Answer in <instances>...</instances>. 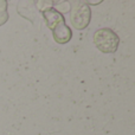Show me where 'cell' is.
<instances>
[{
  "instance_id": "6da1fadb",
  "label": "cell",
  "mask_w": 135,
  "mask_h": 135,
  "mask_svg": "<svg viewBox=\"0 0 135 135\" xmlns=\"http://www.w3.org/2000/svg\"><path fill=\"white\" fill-rule=\"evenodd\" d=\"M43 14H44L49 28H51L54 33L55 40L59 44L69 42L71 38V30L65 25L63 16L55 8H47L46 11L43 12Z\"/></svg>"
},
{
  "instance_id": "7a4b0ae2",
  "label": "cell",
  "mask_w": 135,
  "mask_h": 135,
  "mask_svg": "<svg viewBox=\"0 0 135 135\" xmlns=\"http://www.w3.org/2000/svg\"><path fill=\"white\" fill-rule=\"evenodd\" d=\"M94 42L97 49L104 54L115 52L119 46V37L110 28H101L96 31L94 36Z\"/></svg>"
},
{
  "instance_id": "3957f363",
  "label": "cell",
  "mask_w": 135,
  "mask_h": 135,
  "mask_svg": "<svg viewBox=\"0 0 135 135\" xmlns=\"http://www.w3.org/2000/svg\"><path fill=\"white\" fill-rule=\"evenodd\" d=\"M90 21V8L83 2H75L71 9V23L78 30L84 28Z\"/></svg>"
}]
</instances>
